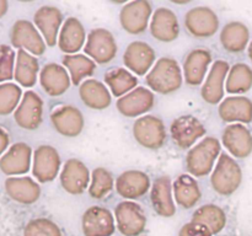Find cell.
Masks as SVG:
<instances>
[{"label":"cell","instance_id":"ab89813d","mask_svg":"<svg viewBox=\"0 0 252 236\" xmlns=\"http://www.w3.org/2000/svg\"><path fill=\"white\" fill-rule=\"evenodd\" d=\"M24 236H62V233L59 226L52 220L37 218L27 223Z\"/></svg>","mask_w":252,"mask_h":236},{"label":"cell","instance_id":"f6af8a7d","mask_svg":"<svg viewBox=\"0 0 252 236\" xmlns=\"http://www.w3.org/2000/svg\"><path fill=\"white\" fill-rule=\"evenodd\" d=\"M248 56H249V58H250V60L252 63V41L250 42V44H249V47H248Z\"/></svg>","mask_w":252,"mask_h":236},{"label":"cell","instance_id":"ee69618b","mask_svg":"<svg viewBox=\"0 0 252 236\" xmlns=\"http://www.w3.org/2000/svg\"><path fill=\"white\" fill-rule=\"evenodd\" d=\"M7 7H9V4H7L6 0H0V19L6 14Z\"/></svg>","mask_w":252,"mask_h":236},{"label":"cell","instance_id":"6da1fadb","mask_svg":"<svg viewBox=\"0 0 252 236\" xmlns=\"http://www.w3.org/2000/svg\"><path fill=\"white\" fill-rule=\"evenodd\" d=\"M145 83L152 91L161 95L176 92L184 83L181 66L174 58L162 57L158 59L152 70L147 74Z\"/></svg>","mask_w":252,"mask_h":236},{"label":"cell","instance_id":"f1b7e54d","mask_svg":"<svg viewBox=\"0 0 252 236\" xmlns=\"http://www.w3.org/2000/svg\"><path fill=\"white\" fill-rule=\"evenodd\" d=\"M85 27L76 17H68L62 26L58 36V47L62 52L70 56L76 54L86 43Z\"/></svg>","mask_w":252,"mask_h":236},{"label":"cell","instance_id":"d4e9b609","mask_svg":"<svg viewBox=\"0 0 252 236\" xmlns=\"http://www.w3.org/2000/svg\"><path fill=\"white\" fill-rule=\"evenodd\" d=\"M39 84L47 95L57 97L69 90L71 79L68 70L57 63H48L39 71Z\"/></svg>","mask_w":252,"mask_h":236},{"label":"cell","instance_id":"f546056e","mask_svg":"<svg viewBox=\"0 0 252 236\" xmlns=\"http://www.w3.org/2000/svg\"><path fill=\"white\" fill-rule=\"evenodd\" d=\"M79 96L91 110H106L112 102V95L107 86L96 79L84 80L79 86Z\"/></svg>","mask_w":252,"mask_h":236},{"label":"cell","instance_id":"5bb4252c","mask_svg":"<svg viewBox=\"0 0 252 236\" xmlns=\"http://www.w3.org/2000/svg\"><path fill=\"white\" fill-rule=\"evenodd\" d=\"M51 122L54 130L65 138H75L83 132L85 120L79 108L71 105L56 107L51 113Z\"/></svg>","mask_w":252,"mask_h":236},{"label":"cell","instance_id":"836d02e7","mask_svg":"<svg viewBox=\"0 0 252 236\" xmlns=\"http://www.w3.org/2000/svg\"><path fill=\"white\" fill-rule=\"evenodd\" d=\"M105 84L108 86L115 97L121 98L132 90H134L138 85L137 76L125 68H113L108 70L103 76Z\"/></svg>","mask_w":252,"mask_h":236},{"label":"cell","instance_id":"484cf974","mask_svg":"<svg viewBox=\"0 0 252 236\" xmlns=\"http://www.w3.org/2000/svg\"><path fill=\"white\" fill-rule=\"evenodd\" d=\"M218 115L226 123L248 124L252 122V101L246 96H229L219 103Z\"/></svg>","mask_w":252,"mask_h":236},{"label":"cell","instance_id":"9c48e42d","mask_svg":"<svg viewBox=\"0 0 252 236\" xmlns=\"http://www.w3.org/2000/svg\"><path fill=\"white\" fill-rule=\"evenodd\" d=\"M153 6L148 0H134L126 2L120 12V22L127 33H144L149 25Z\"/></svg>","mask_w":252,"mask_h":236},{"label":"cell","instance_id":"52a82bcc","mask_svg":"<svg viewBox=\"0 0 252 236\" xmlns=\"http://www.w3.org/2000/svg\"><path fill=\"white\" fill-rule=\"evenodd\" d=\"M117 229L125 236H139L147 226V216L142 206L133 201H123L116 206Z\"/></svg>","mask_w":252,"mask_h":236},{"label":"cell","instance_id":"60d3db41","mask_svg":"<svg viewBox=\"0 0 252 236\" xmlns=\"http://www.w3.org/2000/svg\"><path fill=\"white\" fill-rule=\"evenodd\" d=\"M16 54L7 44H0V83L14 78Z\"/></svg>","mask_w":252,"mask_h":236},{"label":"cell","instance_id":"4fadbf2b","mask_svg":"<svg viewBox=\"0 0 252 236\" xmlns=\"http://www.w3.org/2000/svg\"><path fill=\"white\" fill-rule=\"evenodd\" d=\"M155 105V95L144 86H137L123 97L118 98L116 108L127 118H135L149 112Z\"/></svg>","mask_w":252,"mask_h":236},{"label":"cell","instance_id":"7c38bea8","mask_svg":"<svg viewBox=\"0 0 252 236\" xmlns=\"http://www.w3.org/2000/svg\"><path fill=\"white\" fill-rule=\"evenodd\" d=\"M14 119L20 128L34 130L43 120V100L37 92L27 90L14 112Z\"/></svg>","mask_w":252,"mask_h":236},{"label":"cell","instance_id":"7402d4cb","mask_svg":"<svg viewBox=\"0 0 252 236\" xmlns=\"http://www.w3.org/2000/svg\"><path fill=\"white\" fill-rule=\"evenodd\" d=\"M32 149L26 143H15L0 157V170L7 176H20L31 167Z\"/></svg>","mask_w":252,"mask_h":236},{"label":"cell","instance_id":"8992f818","mask_svg":"<svg viewBox=\"0 0 252 236\" xmlns=\"http://www.w3.org/2000/svg\"><path fill=\"white\" fill-rule=\"evenodd\" d=\"M206 132L203 123L192 115L180 116L172 120L170 125V135L172 142L182 150L193 148L197 140L206 135Z\"/></svg>","mask_w":252,"mask_h":236},{"label":"cell","instance_id":"d6986e66","mask_svg":"<svg viewBox=\"0 0 252 236\" xmlns=\"http://www.w3.org/2000/svg\"><path fill=\"white\" fill-rule=\"evenodd\" d=\"M230 65L225 60H216L204 80L201 88L202 98L209 105H217L224 100V83L228 76Z\"/></svg>","mask_w":252,"mask_h":236},{"label":"cell","instance_id":"8fae6325","mask_svg":"<svg viewBox=\"0 0 252 236\" xmlns=\"http://www.w3.org/2000/svg\"><path fill=\"white\" fill-rule=\"evenodd\" d=\"M32 175L41 183L56 179L61 170L62 159L56 148L52 145H39L33 152Z\"/></svg>","mask_w":252,"mask_h":236},{"label":"cell","instance_id":"603a6c76","mask_svg":"<svg viewBox=\"0 0 252 236\" xmlns=\"http://www.w3.org/2000/svg\"><path fill=\"white\" fill-rule=\"evenodd\" d=\"M213 57L209 49L196 48L192 49L186 56L184 61V79L187 85H203L206 74L208 71Z\"/></svg>","mask_w":252,"mask_h":236},{"label":"cell","instance_id":"f35d334b","mask_svg":"<svg viewBox=\"0 0 252 236\" xmlns=\"http://www.w3.org/2000/svg\"><path fill=\"white\" fill-rule=\"evenodd\" d=\"M21 98L22 90L16 84H0V116H7L15 112Z\"/></svg>","mask_w":252,"mask_h":236},{"label":"cell","instance_id":"44dd1931","mask_svg":"<svg viewBox=\"0 0 252 236\" xmlns=\"http://www.w3.org/2000/svg\"><path fill=\"white\" fill-rule=\"evenodd\" d=\"M117 193L126 201H134L144 197L150 186V178L139 170H128L122 172L115 182Z\"/></svg>","mask_w":252,"mask_h":236},{"label":"cell","instance_id":"2e32d148","mask_svg":"<svg viewBox=\"0 0 252 236\" xmlns=\"http://www.w3.org/2000/svg\"><path fill=\"white\" fill-rule=\"evenodd\" d=\"M157 60V54L153 47L147 42L134 41L129 43L123 54V63L130 73L143 76L152 70L153 64Z\"/></svg>","mask_w":252,"mask_h":236},{"label":"cell","instance_id":"4dcf8cb0","mask_svg":"<svg viewBox=\"0 0 252 236\" xmlns=\"http://www.w3.org/2000/svg\"><path fill=\"white\" fill-rule=\"evenodd\" d=\"M220 43L229 53H241L250 42V30L244 22L230 21L220 31Z\"/></svg>","mask_w":252,"mask_h":236},{"label":"cell","instance_id":"30bf717a","mask_svg":"<svg viewBox=\"0 0 252 236\" xmlns=\"http://www.w3.org/2000/svg\"><path fill=\"white\" fill-rule=\"evenodd\" d=\"M185 26L196 38H209L219 30L218 15L208 6L192 7L185 15Z\"/></svg>","mask_w":252,"mask_h":236},{"label":"cell","instance_id":"3957f363","mask_svg":"<svg viewBox=\"0 0 252 236\" xmlns=\"http://www.w3.org/2000/svg\"><path fill=\"white\" fill-rule=\"evenodd\" d=\"M243 182V170L235 159L221 152L211 176V184L220 196H231Z\"/></svg>","mask_w":252,"mask_h":236},{"label":"cell","instance_id":"ba28073f","mask_svg":"<svg viewBox=\"0 0 252 236\" xmlns=\"http://www.w3.org/2000/svg\"><path fill=\"white\" fill-rule=\"evenodd\" d=\"M10 39L15 48L25 49L33 56H42L47 49L42 34L29 20H17L12 25Z\"/></svg>","mask_w":252,"mask_h":236},{"label":"cell","instance_id":"e0dca14e","mask_svg":"<svg viewBox=\"0 0 252 236\" xmlns=\"http://www.w3.org/2000/svg\"><path fill=\"white\" fill-rule=\"evenodd\" d=\"M33 24L38 29L48 47H54L58 43V32L63 26V14L57 6L44 5L33 15Z\"/></svg>","mask_w":252,"mask_h":236},{"label":"cell","instance_id":"9a60e30c","mask_svg":"<svg viewBox=\"0 0 252 236\" xmlns=\"http://www.w3.org/2000/svg\"><path fill=\"white\" fill-rule=\"evenodd\" d=\"M59 181L66 193L78 196L88 189L91 175L88 166L83 161L78 159H69L62 169Z\"/></svg>","mask_w":252,"mask_h":236},{"label":"cell","instance_id":"ffe728a7","mask_svg":"<svg viewBox=\"0 0 252 236\" xmlns=\"http://www.w3.org/2000/svg\"><path fill=\"white\" fill-rule=\"evenodd\" d=\"M221 143L236 159H246L252 154V134L241 123L229 124L221 135Z\"/></svg>","mask_w":252,"mask_h":236},{"label":"cell","instance_id":"4316f807","mask_svg":"<svg viewBox=\"0 0 252 236\" xmlns=\"http://www.w3.org/2000/svg\"><path fill=\"white\" fill-rule=\"evenodd\" d=\"M172 183L169 176H160L155 178L150 191V201L153 209L164 218L174 216L176 213V206L172 196Z\"/></svg>","mask_w":252,"mask_h":236},{"label":"cell","instance_id":"277c9868","mask_svg":"<svg viewBox=\"0 0 252 236\" xmlns=\"http://www.w3.org/2000/svg\"><path fill=\"white\" fill-rule=\"evenodd\" d=\"M133 137L145 149L158 150L166 143V127L161 118L157 116H143L133 124Z\"/></svg>","mask_w":252,"mask_h":236},{"label":"cell","instance_id":"74e56055","mask_svg":"<svg viewBox=\"0 0 252 236\" xmlns=\"http://www.w3.org/2000/svg\"><path fill=\"white\" fill-rule=\"evenodd\" d=\"M113 187H115V181H113L112 175L105 167H96L91 172V181L88 189L89 196L91 198L101 201L111 193Z\"/></svg>","mask_w":252,"mask_h":236},{"label":"cell","instance_id":"7a4b0ae2","mask_svg":"<svg viewBox=\"0 0 252 236\" xmlns=\"http://www.w3.org/2000/svg\"><path fill=\"white\" fill-rule=\"evenodd\" d=\"M221 154V145L217 138L206 137L189 150L186 169L193 177L208 176L214 169L216 160Z\"/></svg>","mask_w":252,"mask_h":236},{"label":"cell","instance_id":"8d00e7d4","mask_svg":"<svg viewBox=\"0 0 252 236\" xmlns=\"http://www.w3.org/2000/svg\"><path fill=\"white\" fill-rule=\"evenodd\" d=\"M252 88V69L245 63H236L226 76L225 90L234 95H241Z\"/></svg>","mask_w":252,"mask_h":236},{"label":"cell","instance_id":"cb8c5ba5","mask_svg":"<svg viewBox=\"0 0 252 236\" xmlns=\"http://www.w3.org/2000/svg\"><path fill=\"white\" fill-rule=\"evenodd\" d=\"M149 27L152 36L164 43L174 42L180 34L179 19L169 7H159L155 10Z\"/></svg>","mask_w":252,"mask_h":236},{"label":"cell","instance_id":"d590c367","mask_svg":"<svg viewBox=\"0 0 252 236\" xmlns=\"http://www.w3.org/2000/svg\"><path fill=\"white\" fill-rule=\"evenodd\" d=\"M192 221L207 226L212 234H218L225 228L226 214L217 204H204L194 211Z\"/></svg>","mask_w":252,"mask_h":236},{"label":"cell","instance_id":"e575fe53","mask_svg":"<svg viewBox=\"0 0 252 236\" xmlns=\"http://www.w3.org/2000/svg\"><path fill=\"white\" fill-rule=\"evenodd\" d=\"M64 68L70 75L71 84L74 86L80 85L85 78L94 75L96 70V63L91 58L84 54H65L62 58Z\"/></svg>","mask_w":252,"mask_h":236},{"label":"cell","instance_id":"5b68a950","mask_svg":"<svg viewBox=\"0 0 252 236\" xmlns=\"http://www.w3.org/2000/svg\"><path fill=\"white\" fill-rule=\"evenodd\" d=\"M84 52L96 64H108L116 58L118 52L115 36L106 29H94L88 34Z\"/></svg>","mask_w":252,"mask_h":236},{"label":"cell","instance_id":"b9f144b4","mask_svg":"<svg viewBox=\"0 0 252 236\" xmlns=\"http://www.w3.org/2000/svg\"><path fill=\"white\" fill-rule=\"evenodd\" d=\"M212 231L207 226L202 225L199 223L189 221L185 224L180 230L179 236H212Z\"/></svg>","mask_w":252,"mask_h":236},{"label":"cell","instance_id":"d6a6232c","mask_svg":"<svg viewBox=\"0 0 252 236\" xmlns=\"http://www.w3.org/2000/svg\"><path fill=\"white\" fill-rule=\"evenodd\" d=\"M39 64L36 57L30 54L25 49H19L16 54L14 79L24 88H33L37 83Z\"/></svg>","mask_w":252,"mask_h":236},{"label":"cell","instance_id":"7bdbcfd3","mask_svg":"<svg viewBox=\"0 0 252 236\" xmlns=\"http://www.w3.org/2000/svg\"><path fill=\"white\" fill-rule=\"evenodd\" d=\"M9 143H10L9 134H7V132L4 129V128L0 127V155L7 149Z\"/></svg>","mask_w":252,"mask_h":236},{"label":"cell","instance_id":"83f0119b","mask_svg":"<svg viewBox=\"0 0 252 236\" xmlns=\"http://www.w3.org/2000/svg\"><path fill=\"white\" fill-rule=\"evenodd\" d=\"M5 191L12 201L20 204L36 203L41 197V187L32 177H7L5 179Z\"/></svg>","mask_w":252,"mask_h":236},{"label":"cell","instance_id":"ac0fdd59","mask_svg":"<svg viewBox=\"0 0 252 236\" xmlns=\"http://www.w3.org/2000/svg\"><path fill=\"white\" fill-rule=\"evenodd\" d=\"M81 225L85 236H111L116 230L113 214L107 208L98 206L86 209Z\"/></svg>","mask_w":252,"mask_h":236},{"label":"cell","instance_id":"1f68e13d","mask_svg":"<svg viewBox=\"0 0 252 236\" xmlns=\"http://www.w3.org/2000/svg\"><path fill=\"white\" fill-rule=\"evenodd\" d=\"M174 198L176 203L184 209H191L196 206L202 197L198 182L193 176L182 174L175 179L172 184Z\"/></svg>","mask_w":252,"mask_h":236}]
</instances>
